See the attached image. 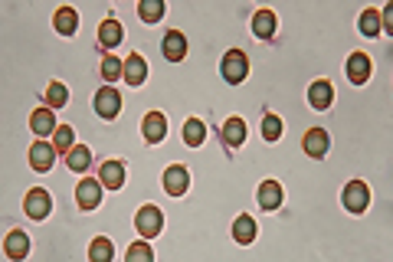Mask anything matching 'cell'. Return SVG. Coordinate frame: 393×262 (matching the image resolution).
Instances as JSON below:
<instances>
[{"instance_id":"1","label":"cell","mask_w":393,"mask_h":262,"mask_svg":"<svg viewBox=\"0 0 393 262\" xmlns=\"http://www.w3.org/2000/svg\"><path fill=\"white\" fill-rule=\"evenodd\" d=\"M220 72H223V79H226L230 85H240L243 79L249 76V60H246V53H243V50H230V53H223Z\"/></svg>"},{"instance_id":"2","label":"cell","mask_w":393,"mask_h":262,"mask_svg":"<svg viewBox=\"0 0 393 262\" xmlns=\"http://www.w3.org/2000/svg\"><path fill=\"white\" fill-rule=\"evenodd\" d=\"M92 105H95V115H99V119H105V121L118 119V111H121V95H118V89H115V85H102V89L95 92Z\"/></svg>"},{"instance_id":"3","label":"cell","mask_w":393,"mask_h":262,"mask_svg":"<svg viewBox=\"0 0 393 262\" xmlns=\"http://www.w3.org/2000/svg\"><path fill=\"white\" fill-rule=\"evenodd\" d=\"M161 226H164V217H161V210L157 207H141V210L135 213V229L141 233L145 239H151V236H157L161 233Z\"/></svg>"},{"instance_id":"4","label":"cell","mask_w":393,"mask_h":262,"mask_svg":"<svg viewBox=\"0 0 393 262\" xmlns=\"http://www.w3.org/2000/svg\"><path fill=\"white\" fill-rule=\"evenodd\" d=\"M23 210H26V217H30V220H46V217H50V210H52L50 194H46L43 187H33V190L23 197Z\"/></svg>"},{"instance_id":"5","label":"cell","mask_w":393,"mask_h":262,"mask_svg":"<svg viewBox=\"0 0 393 262\" xmlns=\"http://www.w3.org/2000/svg\"><path fill=\"white\" fill-rule=\"evenodd\" d=\"M341 200H344V210H350V213H364V210H367V203H370V190H367V184H364V180H350V184L344 187Z\"/></svg>"},{"instance_id":"6","label":"cell","mask_w":393,"mask_h":262,"mask_svg":"<svg viewBox=\"0 0 393 262\" xmlns=\"http://www.w3.org/2000/svg\"><path fill=\"white\" fill-rule=\"evenodd\" d=\"M76 203H79V210H95L99 203H102V180H79L76 184Z\"/></svg>"},{"instance_id":"7","label":"cell","mask_w":393,"mask_h":262,"mask_svg":"<svg viewBox=\"0 0 393 262\" xmlns=\"http://www.w3.org/2000/svg\"><path fill=\"white\" fill-rule=\"evenodd\" d=\"M141 135H145L148 144L164 141V135H167V119H164L161 111H148L145 121H141Z\"/></svg>"},{"instance_id":"8","label":"cell","mask_w":393,"mask_h":262,"mask_svg":"<svg viewBox=\"0 0 393 262\" xmlns=\"http://www.w3.org/2000/svg\"><path fill=\"white\" fill-rule=\"evenodd\" d=\"M301 148H305L308 158H325L328 148H331V138H328L325 128H311V131L301 138Z\"/></svg>"},{"instance_id":"9","label":"cell","mask_w":393,"mask_h":262,"mask_svg":"<svg viewBox=\"0 0 393 262\" xmlns=\"http://www.w3.org/2000/svg\"><path fill=\"white\" fill-rule=\"evenodd\" d=\"M308 102H311V109H318V111L331 109V102H334L331 82H328V79H315V82L308 85Z\"/></svg>"},{"instance_id":"10","label":"cell","mask_w":393,"mask_h":262,"mask_svg":"<svg viewBox=\"0 0 393 262\" xmlns=\"http://www.w3.org/2000/svg\"><path fill=\"white\" fill-rule=\"evenodd\" d=\"M187 184H190L187 168H180V164H171V168L164 170V190H167L171 197L187 194Z\"/></svg>"},{"instance_id":"11","label":"cell","mask_w":393,"mask_h":262,"mask_svg":"<svg viewBox=\"0 0 393 262\" xmlns=\"http://www.w3.org/2000/svg\"><path fill=\"white\" fill-rule=\"evenodd\" d=\"M256 200H259L262 210H279V207H282V184H275V180H262V184H259Z\"/></svg>"},{"instance_id":"12","label":"cell","mask_w":393,"mask_h":262,"mask_svg":"<svg viewBox=\"0 0 393 262\" xmlns=\"http://www.w3.org/2000/svg\"><path fill=\"white\" fill-rule=\"evenodd\" d=\"M99 180H102V187H109V190H121V187H125V164L105 161L102 168H99Z\"/></svg>"},{"instance_id":"13","label":"cell","mask_w":393,"mask_h":262,"mask_svg":"<svg viewBox=\"0 0 393 262\" xmlns=\"http://www.w3.org/2000/svg\"><path fill=\"white\" fill-rule=\"evenodd\" d=\"M52 161H56V148H52V144L36 141L33 148H30V164H33V170L46 174V170L52 168Z\"/></svg>"},{"instance_id":"14","label":"cell","mask_w":393,"mask_h":262,"mask_svg":"<svg viewBox=\"0 0 393 262\" xmlns=\"http://www.w3.org/2000/svg\"><path fill=\"white\" fill-rule=\"evenodd\" d=\"M121 79L128 85H141L148 79V62L145 56H138V53H131L128 60H125V69H121Z\"/></svg>"},{"instance_id":"15","label":"cell","mask_w":393,"mask_h":262,"mask_svg":"<svg viewBox=\"0 0 393 262\" xmlns=\"http://www.w3.org/2000/svg\"><path fill=\"white\" fill-rule=\"evenodd\" d=\"M275 30H279V20H275L272 10H256V13H253V33H256L259 40H272Z\"/></svg>"},{"instance_id":"16","label":"cell","mask_w":393,"mask_h":262,"mask_svg":"<svg viewBox=\"0 0 393 262\" xmlns=\"http://www.w3.org/2000/svg\"><path fill=\"white\" fill-rule=\"evenodd\" d=\"M348 79L354 85H364L370 79V60H367V53H350V60H348Z\"/></svg>"},{"instance_id":"17","label":"cell","mask_w":393,"mask_h":262,"mask_svg":"<svg viewBox=\"0 0 393 262\" xmlns=\"http://www.w3.org/2000/svg\"><path fill=\"white\" fill-rule=\"evenodd\" d=\"M4 253H7L10 259H23V256L30 253V236H26L23 229H10L7 239H4Z\"/></svg>"},{"instance_id":"18","label":"cell","mask_w":393,"mask_h":262,"mask_svg":"<svg viewBox=\"0 0 393 262\" xmlns=\"http://www.w3.org/2000/svg\"><path fill=\"white\" fill-rule=\"evenodd\" d=\"M121 36H125V30H121V23L118 20H102V26H99V46L102 50H115L121 43Z\"/></svg>"},{"instance_id":"19","label":"cell","mask_w":393,"mask_h":262,"mask_svg":"<svg viewBox=\"0 0 393 262\" xmlns=\"http://www.w3.org/2000/svg\"><path fill=\"white\" fill-rule=\"evenodd\" d=\"M30 128L36 131V138H46L56 131V119H52V109L50 105H43V109H36L33 115H30Z\"/></svg>"},{"instance_id":"20","label":"cell","mask_w":393,"mask_h":262,"mask_svg":"<svg viewBox=\"0 0 393 262\" xmlns=\"http://www.w3.org/2000/svg\"><path fill=\"white\" fill-rule=\"evenodd\" d=\"M164 56H167L171 62H180L184 56H187V40H184L180 30H171V33L164 36Z\"/></svg>"},{"instance_id":"21","label":"cell","mask_w":393,"mask_h":262,"mask_svg":"<svg viewBox=\"0 0 393 262\" xmlns=\"http://www.w3.org/2000/svg\"><path fill=\"white\" fill-rule=\"evenodd\" d=\"M243 141H246V121L243 119L223 121V144H226V148H240Z\"/></svg>"},{"instance_id":"22","label":"cell","mask_w":393,"mask_h":262,"mask_svg":"<svg viewBox=\"0 0 393 262\" xmlns=\"http://www.w3.org/2000/svg\"><path fill=\"white\" fill-rule=\"evenodd\" d=\"M233 239H236L240 246H249L253 239H256V220H253L249 213L236 217V223H233Z\"/></svg>"},{"instance_id":"23","label":"cell","mask_w":393,"mask_h":262,"mask_svg":"<svg viewBox=\"0 0 393 262\" xmlns=\"http://www.w3.org/2000/svg\"><path fill=\"white\" fill-rule=\"evenodd\" d=\"M52 26H56V33L62 36H72L79 26V13L72 7H60L56 10V17H52Z\"/></svg>"},{"instance_id":"24","label":"cell","mask_w":393,"mask_h":262,"mask_svg":"<svg viewBox=\"0 0 393 262\" xmlns=\"http://www.w3.org/2000/svg\"><path fill=\"white\" fill-rule=\"evenodd\" d=\"M89 164H92V151H89L86 144H76V148L66 154V168H69V170H76V174L89 170Z\"/></svg>"},{"instance_id":"25","label":"cell","mask_w":393,"mask_h":262,"mask_svg":"<svg viewBox=\"0 0 393 262\" xmlns=\"http://www.w3.org/2000/svg\"><path fill=\"white\" fill-rule=\"evenodd\" d=\"M52 148H56V154H69L72 148H76V131L69 125H60L56 131H52Z\"/></svg>"},{"instance_id":"26","label":"cell","mask_w":393,"mask_h":262,"mask_svg":"<svg viewBox=\"0 0 393 262\" xmlns=\"http://www.w3.org/2000/svg\"><path fill=\"white\" fill-rule=\"evenodd\" d=\"M111 256H115V246H111L109 236L92 239V246H89V259L92 262H111Z\"/></svg>"},{"instance_id":"27","label":"cell","mask_w":393,"mask_h":262,"mask_svg":"<svg viewBox=\"0 0 393 262\" xmlns=\"http://www.w3.org/2000/svg\"><path fill=\"white\" fill-rule=\"evenodd\" d=\"M43 102H46V105H50L52 111H56V109H62V105H66V102H69V89H66V85H62V82H50V85H46V95H43Z\"/></svg>"},{"instance_id":"28","label":"cell","mask_w":393,"mask_h":262,"mask_svg":"<svg viewBox=\"0 0 393 262\" xmlns=\"http://www.w3.org/2000/svg\"><path fill=\"white\" fill-rule=\"evenodd\" d=\"M138 17L145 20V23H157L164 17V4L161 0H141L138 4Z\"/></svg>"},{"instance_id":"29","label":"cell","mask_w":393,"mask_h":262,"mask_svg":"<svg viewBox=\"0 0 393 262\" xmlns=\"http://www.w3.org/2000/svg\"><path fill=\"white\" fill-rule=\"evenodd\" d=\"M384 23H380V10H364L360 13V33L364 36H380Z\"/></svg>"},{"instance_id":"30","label":"cell","mask_w":393,"mask_h":262,"mask_svg":"<svg viewBox=\"0 0 393 262\" xmlns=\"http://www.w3.org/2000/svg\"><path fill=\"white\" fill-rule=\"evenodd\" d=\"M204 138H206V128H204V121L190 119L187 125H184V141H187L190 148H196V144H204Z\"/></svg>"},{"instance_id":"31","label":"cell","mask_w":393,"mask_h":262,"mask_svg":"<svg viewBox=\"0 0 393 262\" xmlns=\"http://www.w3.org/2000/svg\"><path fill=\"white\" fill-rule=\"evenodd\" d=\"M121 69H125V62H118V56L105 53V56H102V79H109V85L121 76Z\"/></svg>"},{"instance_id":"32","label":"cell","mask_w":393,"mask_h":262,"mask_svg":"<svg viewBox=\"0 0 393 262\" xmlns=\"http://www.w3.org/2000/svg\"><path fill=\"white\" fill-rule=\"evenodd\" d=\"M262 138L265 141H279L282 138V119L279 115H265L262 119Z\"/></svg>"},{"instance_id":"33","label":"cell","mask_w":393,"mask_h":262,"mask_svg":"<svg viewBox=\"0 0 393 262\" xmlns=\"http://www.w3.org/2000/svg\"><path fill=\"white\" fill-rule=\"evenodd\" d=\"M125 256H128V262H151L154 259V253H151V246L148 243H135Z\"/></svg>"}]
</instances>
